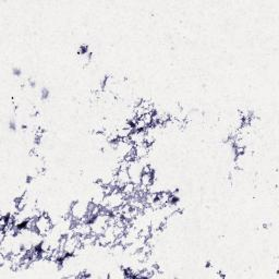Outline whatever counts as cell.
<instances>
[{"label": "cell", "instance_id": "6da1fadb", "mask_svg": "<svg viewBox=\"0 0 279 279\" xmlns=\"http://www.w3.org/2000/svg\"><path fill=\"white\" fill-rule=\"evenodd\" d=\"M35 230L43 237L47 236L53 230V219L47 214L43 213L35 219Z\"/></svg>", "mask_w": 279, "mask_h": 279}]
</instances>
